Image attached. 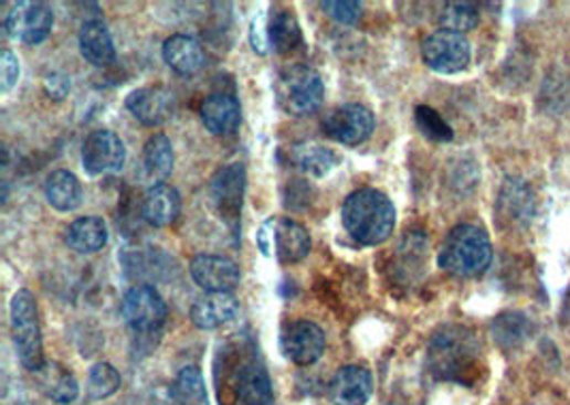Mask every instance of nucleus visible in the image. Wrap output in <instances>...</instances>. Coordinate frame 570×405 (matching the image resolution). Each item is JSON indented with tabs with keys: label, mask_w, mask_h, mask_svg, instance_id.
Returning <instances> with one entry per match:
<instances>
[{
	"label": "nucleus",
	"mask_w": 570,
	"mask_h": 405,
	"mask_svg": "<svg viewBox=\"0 0 570 405\" xmlns=\"http://www.w3.org/2000/svg\"><path fill=\"white\" fill-rule=\"evenodd\" d=\"M428 365L439 380L473 384L483 370L481 343L468 327L446 324L430 340Z\"/></svg>",
	"instance_id": "obj_1"
},
{
	"label": "nucleus",
	"mask_w": 570,
	"mask_h": 405,
	"mask_svg": "<svg viewBox=\"0 0 570 405\" xmlns=\"http://www.w3.org/2000/svg\"><path fill=\"white\" fill-rule=\"evenodd\" d=\"M342 224L361 246L384 244L395 228V207L377 188H361L347 196L342 205Z\"/></svg>",
	"instance_id": "obj_2"
},
{
	"label": "nucleus",
	"mask_w": 570,
	"mask_h": 405,
	"mask_svg": "<svg viewBox=\"0 0 570 405\" xmlns=\"http://www.w3.org/2000/svg\"><path fill=\"white\" fill-rule=\"evenodd\" d=\"M494 249L489 235L475 224H457L444 237L439 265L460 278H476L492 263Z\"/></svg>",
	"instance_id": "obj_3"
},
{
	"label": "nucleus",
	"mask_w": 570,
	"mask_h": 405,
	"mask_svg": "<svg viewBox=\"0 0 570 405\" xmlns=\"http://www.w3.org/2000/svg\"><path fill=\"white\" fill-rule=\"evenodd\" d=\"M9 320H11V338L18 352L20 363L31 374H36L48 361L43 354V338L39 308L31 290H18L9 303Z\"/></svg>",
	"instance_id": "obj_4"
},
{
	"label": "nucleus",
	"mask_w": 570,
	"mask_h": 405,
	"mask_svg": "<svg viewBox=\"0 0 570 405\" xmlns=\"http://www.w3.org/2000/svg\"><path fill=\"white\" fill-rule=\"evenodd\" d=\"M276 98L288 116H310L323 105L325 98L323 77L318 75V71L306 64L286 66L276 79Z\"/></svg>",
	"instance_id": "obj_5"
},
{
	"label": "nucleus",
	"mask_w": 570,
	"mask_h": 405,
	"mask_svg": "<svg viewBox=\"0 0 570 405\" xmlns=\"http://www.w3.org/2000/svg\"><path fill=\"white\" fill-rule=\"evenodd\" d=\"M221 405H274L272 382L254 356H242L221 386Z\"/></svg>",
	"instance_id": "obj_6"
},
{
	"label": "nucleus",
	"mask_w": 570,
	"mask_h": 405,
	"mask_svg": "<svg viewBox=\"0 0 570 405\" xmlns=\"http://www.w3.org/2000/svg\"><path fill=\"white\" fill-rule=\"evenodd\" d=\"M246 194V169L242 162H229L210 180V201L219 219L238 235Z\"/></svg>",
	"instance_id": "obj_7"
},
{
	"label": "nucleus",
	"mask_w": 570,
	"mask_h": 405,
	"mask_svg": "<svg viewBox=\"0 0 570 405\" xmlns=\"http://www.w3.org/2000/svg\"><path fill=\"white\" fill-rule=\"evenodd\" d=\"M120 313L135 335L155 338L165 327L167 306L155 286L137 284L125 295Z\"/></svg>",
	"instance_id": "obj_8"
},
{
	"label": "nucleus",
	"mask_w": 570,
	"mask_h": 405,
	"mask_svg": "<svg viewBox=\"0 0 570 405\" xmlns=\"http://www.w3.org/2000/svg\"><path fill=\"white\" fill-rule=\"evenodd\" d=\"M421 54L432 71L453 75L462 73L471 64V43L464 34L439 31L423 41Z\"/></svg>",
	"instance_id": "obj_9"
},
{
	"label": "nucleus",
	"mask_w": 570,
	"mask_h": 405,
	"mask_svg": "<svg viewBox=\"0 0 570 405\" xmlns=\"http://www.w3.org/2000/svg\"><path fill=\"white\" fill-rule=\"evenodd\" d=\"M54 29V13L45 2H18L4 18V31L27 45L43 43Z\"/></svg>",
	"instance_id": "obj_10"
},
{
	"label": "nucleus",
	"mask_w": 570,
	"mask_h": 405,
	"mask_svg": "<svg viewBox=\"0 0 570 405\" xmlns=\"http://www.w3.org/2000/svg\"><path fill=\"white\" fill-rule=\"evenodd\" d=\"M127 160V148L125 141L107 128L93 130L82 148V164L86 173L91 175H105L116 173L125 167Z\"/></svg>",
	"instance_id": "obj_11"
},
{
	"label": "nucleus",
	"mask_w": 570,
	"mask_h": 405,
	"mask_svg": "<svg viewBox=\"0 0 570 405\" xmlns=\"http://www.w3.org/2000/svg\"><path fill=\"white\" fill-rule=\"evenodd\" d=\"M323 130L327 137L342 146H359L368 141L374 130V114L357 103L342 105L327 114L323 120Z\"/></svg>",
	"instance_id": "obj_12"
},
{
	"label": "nucleus",
	"mask_w": 570,
	"mask_h": 405,
	"mask_svg": "<svg viewBox=\"0 0 570 405\" xmlns=\"http://www.w3.org/2000/svg\"><path fill=\"white\" fill-rule=\"evenodd\" d=\"M286 359L299 367L315 365L325 352V333L310 320L288 322L281 338Z\"/></svg>",
	"instance_id": "obj_13"
},
{
	"label": "nucleus",
	"mask_w": 570,
	"mask_h": 405,
	"mask_svg": "<svg viewBox=\"0 0 570 405\" xmlns=\"http://www.w3.org/2000/svg\"><path fill=\"white\" fill-rule=\"evenodd\" d=\"M190 276L205 292H231L242 280L238 263L219 254L194 256L190 260Z\"/></svg>",
	"instance_id": "obj_14"
},
{
	"label": "nucleus",
	"mask_w": 570,
	"mask_h": 405,
	"mask_svg": "<svg viewBox=\"0 0 570 405\" xmlns=\"http://www.w3.org/2000/svg\"><path fill=\"white\" fill-rule=\"evenodd\" d=\"M127 109L144 126H160L176 114V94L165 86L137 88L127 96Z\"/></svg>",
	"instance_id": "obj_15"
},
{
	"label": "nucleus",
	"mask_w": 570,
	"mask_h": 405,
	"mask_svg": "<svg viewBox=\"0 0 570 405\" xmlns=\"http://www.w3.org/2000/svg\"><path fill=\"white\" fill-rule=\"evenodd\" d=\"M372 374L361 365L342 367L329 384V397L334 405H366L372 397Z\"/></svg>",
	"instance_id": "obj_16"
},
{
	"label": "nucleus",
	"mask_w": 570,
	"mask_h": 405,
	"mask_svg": "<svg viewBox=\"0 0 570 405\" xmlns=\"http://www.w3.org/2000/svg\"><path fill=\"white\" fill-rule=\"evenodd\" d=\"M240 310L238 299L231 292H205L190 308V322L201 331H214L231 322Z\"/></svg>",
	"instance_id": "obj_17"
},
{
	"label": "nucleus",
	"mask_w": 570,
	"mask_h": 405,
	"mask_svg": "<svg viewBox=\"0 0 570 405\" xmlns=\"http://www.w3.org/2000/svg\"><path fill=\"white\" fill-rule=\"evenodd\" d=\"M201 122L212 135H231L242 122V107L233 94H210L201 105Z\"/></svg>",
	"instance_id": "obj_18"
},
{
	"label": "nucleus",
	"mask_w": 570,
	"mask_h": 405,
	"mask_svg": "<svg viewBox=\"0 0 570 405\" xmlns=\"http://www.w3.org/2000/svg\"><path fill=\"white\" fill-rule=\"evenodd\" d=\"M36 388L54 404H73L80 397V382L68 367H64L56 361H48L36 374H34Z\"/></svg>",
	"instance_id": "obj_19"
},
{
	"label": "nucleus",
	"mask_w": 570,
	"mask_h": 405,
	"mask_svg": "<svg viewBox=\"0 0 570 405\" xmlns=\"http://www.w3.org/2000/svg\"><path fill=\"white\" fill-rule=\"evenodd\" d=\"M313 249L306 226L291 219H274V252L281 263L291 265L304 260Z\"/></svg>",
	"instance_id": "obj_20"
},
{
	"label": "nucleus",
	"mask_w": 570,
	"mask_h": 405,
	"mask_svg": "<svg viewBox=\"0 0 570 405\" xmlns=\"http://www.w3.org/2000/svg\"><path fill=\"white\" fill-rule=\"evenodd\" d=\"M180 207H182L180 192L169 184H159L146 190L141 201V216L150 226L165 228L178 220Z\"/></svg>",
	"instance_id": "obj_21"
},
{
	"label": "nucleus",
	"mask_w": 570,
	"mask_h": 405,
	"mask_svg": "<svg viewBox=\"0 0 570 405\" xmlns=\"http://www.w3.org/2000/svg\"><path fill=\"white\" fill-rule=\"evenodd\" d=\"M162 61L178 75H194L205 64V52L194 36L171 34L162 45Z\"/></svg>",
	"instance_id": "obj_22"
},
{
	"label": "nucleus",
	"mask_w": 570,
	"mask_h": 405,
	"mask_svg": "<svg viewBox=\"0 0 570 405\" xmlns=\"http://www.w3.org/2000/svg\"><path fill=\"white\" fill-rule=\"evenodd\" d=\"M171 171H173V146L167 135L157 132L144 146L139 175L152 188L162 184L171 175Z\"/></svg>",
	"instance_id": "obj_23"
},
{
	"label": "nucleus",
	"mask_w": 570,
	"mask_h": 405,
	"mask_svg": "<svg viewBox=\"0 0 570 405\" xmlns=\"http://www.w3.org/2000/svg\"><path fill=\"white\" fill-rule=\"evenodd\" d=\"M80 52L93 66L116 63V45L112 32L103 20H86L80 31Z\"/></svg>",
	"instance_id": "obj_24"
},
{
	"label": "nucleus",
	"mask_w": 570,
	"mask_h": 405,
	"mask_svg": "<svg viewBox=\"0 0 570 405\" xmlns=\"http://www.w3.org/2000/svg\"><path fill=\"white\" fill-rule=\"evenodd\" d=\"M107 239H109L107 224L98 216L77 219L68 224V228L64 233L66 246L75 249L77 254H95L98 249L107 246Z\"/></svg>",
	"instance_id": "obj_25"
},
{
	"label": "nucleus",
	"mask_w": 570,
	"mask_h": 405,
	"mask_svg": "<svg viewBox=\"0 0 570 405\" xmlns=\"http://www.w3.org/2000/svg\"><path fill=\"white\" fill-rule=\"evenodd\" d=\"M45 199L59 212H75L82 205L84 190L75 173L59 169L45 180Z\"/></svg>",
	"instance_id": "obj_26"
},
{
	"label": "nucleus",
	"mask_w": 570,
	"mask_h": 405,
	"mask_svg": "<svg viewBox=\"0 0 570 405\" xmlns=\"http://www.w3.org/2000/svg\"><path fill=\"white\" fill-rule=\"evenodd\" d=\"M503 219L513 224H528L535 216V196L530 188L519 180H508L500 192Z\"/></svg>",
	"instance_id": "obj_27"
},
{
	"label": "nucleus",
	"mask_w": 570,
	"mask_h": 405,
	"mask_svg": "<svg viewBox=\"0 0 570 405\" xmlns=\"http://www.w3.org/2000/svg\"><path fill=\"white\" fill-rule=\"evenodd\" d=\"M267 32H270V45L278 54H288L304 43L302 26L288 9H276L272 13V18L267 22Z\"/></svg>",
	"instance_id": "obj_28"
},
{
	"label": "nucleus",
	"mask_w": 570,
	"mask_h": 405,
	"mask_svg": "<svg viewBox=\"0 0 570 405\" xmlns=\"http://www.w3.org/2000/svg\"><path fill=\"white\" fill-rule=\"evenodd\" d=\"M293 158H295L297 167L313 178H325L340 164V158L336 157V152H331L329 148H323L318 143L295 148Z\"/></svg>",
	"instance_id": "obj_29"
},
{
	"label": "nucleus",
	"mask_w": 570,
	"mask_h": 405,
	"mask_svg": "<svg viewBox=\"0 0 570 405\" xmlns=\"http://www.w3.org/2000/svg\"><path fill=\"white\" fill-rule=\"evenodd\" d=\"M492 335L498 345L513 350L519 348L530 335V320L519 312H505L492 322Z\"/></svg>",
	"instance_id": "obj_30"
},
{
	"label": "nucleus",
	"mask_w": 570,
	"mask_h": 405,
	"mask_svg": "<svg viewBox=\"0 0 570 405\" xmlns=\"http://www.w3.org/2000/svg\"><path fill=\"white\" fill-rule=\"evenodd\" d=\"M173 393L178 405H210L205 377L197 365H189L178 374Z\"/></svg>",
	"instance_id": "obj_31"
},
{
	"label": "nucleus",
	"mask_w": 570,
	"mask_h": 405,
	"mask_svg": "<svg viewBox=\"0 0 570 405\" xmlns=\"http://www.w3.org/2000/svg\"><path fill=\"white\" fill-rule=\"evenodd\" d=\"M439 22L443 31L464 34L478 26V9L473 2H446L439 15Z\"/></svg>",
	"instance_id": "obj_32"
},
{
	"label": "nucleus",
	"mask_w": 570,
	"mask_h": 405,
	"mask_svg": "<svg viewBox=\"0 0 570 405\" xmlns=\"http://www.w3.org/2000/svg\"><path fill=\"white\" fill-rule=\"evenodd\" d=\"M120 384H123L120 374L112 363H96L88 374V395L96 402L107 399L118 393Z\"/></svg>",
	"instance_id": "obj_33"
},
{
	"label": "nucleus",
	"mask_w": 570,
	"mask_h": 405,
	"mask_svg": "<svg viewBox=\"0 0 570 405\" xmlns=\"http://www.w3.org/2000/svg\"><path fill=\"white\" fill-rule=\"evenodd\" d=\"M414 122L419 126V130H421L428 139H432V141L446 143V141L453 139L451 126L444 122L443 116H441L436 109H432V107H428V105H419V107L414 109Z\"/></svg>",
	"instance_id": "obj_34"
},
{
	"label": "nucleus",
	"mask_w": 570,
	"mask_h": 405,
	"mask_svg": "<svg viewBox=\"0 0 570 405\" xmlns=\"http://www.w3.org/2000/svg\"><path fill=\"white\" fill-rule=\"evenodd\" d=\"M320 9L338 24H349V26L357 24L363 13L361 2L357 0H327V2H320Z\"/></svg>",
	"instance_id": "obj_35"
},
{
	"label": "nucleus",
	"mask_w": 570,
	"mask_h": 405,
	"mask_svg": "<svg viewBox=\"0 0 570 405\" xmlns=\"http://www.w3.org/2000/svg\"><path fill=\"white\" fill-rule=\"evenodd\" d=\"M20 79V61L11 50H4L0 56V90L11 93V88Z\"/></svg>",
	"instance_id": "obj_36"
},
{
	"label": "nucleus",
	"mask_w": 570,
	"mask_h": 405,
	"mask_svg": "<svg viewBox=\"0 0 570 405\" xmlns=\"http://www.w3.org/2000/svg\"><path fill=\"white\" fill-rule=\"evenodd\" d=\"M249 39H251V45H253L256 54H267L270 50V32H267V22L263 15H256L253 22H251V31H249Z\"/></svg>",
	"instance_id": "obj_37"
},
{
	"label": "nucleus",
	"mask_w": 570,
	"mask_h": 405,
	"mask_svg": "<svg viewBox=\"0 0 570 405\" xmlns=\"http://www.w3.org/2000/svg\"><path fill=\"white\" fill-rule=\"evenodd\" d=\"M43 90H45V94H48L50 98L63 100V98H66L68 93H71V77L64 75V73H52V75L45 77Z\"/></svg>",
	"instance_id": "obj_38"
},
{
	"label": "nucleus",
	"mask_w": 570,
	"mask_h": 405,
	"mask_svg": "<svg viewBox=\"0 0 570 405\" xmlns=\"http://www.w3.org/2000/svg\"><path fill=\"white\" fill-rule=\"evenodd\" d=\"M256 246L263 256H272L274 252V219L265 220L256 231Z\"/></svg>",
	"instance_id": "obj_39"
},
{
	"label": "nucleus",
	"mask_w": 570,
	"mask_h": 405,
	"mask_svg": "<svg viewBox=\"0 0 570 405\" xmlns=\"http://www.w3.org/2000/svg\"><path fill=\"white\" fill-rule=\"evenodd\" d=\"M389 405H398V404H389Z\"/></svg>",
	"instance_id": "obj_40"
}]
</instances>
